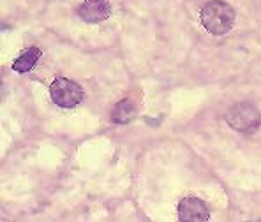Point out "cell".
<instances>
[{"label": "cell", "mask_w": 261, "mask_h": 222, "mask_svg": "<svg viewBox=\"0 0 261 222\" xmlns=\"http://www.w3.org/2000/svg\"><path fill=\"white\" fill-rule=\"evenodd\" d=\"M111 6L108 0H85L78 7V16L87 23H99L108 20Z\"/></svg>", "instance_id": "obj_5"}, {"label": "cell", "mask_w": 261, "mask_h": 222, "mask_svg": "<svg viewBox=\"0 0 261 222\" xmlns=\"http://www.w3.org/2000/svg\"><path fill=\"white\" fill-rule=\"evenodd\" d=\"M136 118V106L129 101V99H122L120 102L115 104L113 111H111V122L118 125H125Z\"/></svg>", "instance_id": "obj_6"}, {"label": "cell", "mask_w": 261, "mask_h": 222, "mask_svg": "<svg viewBox=\"0 0 261 222\" xmlns=\"http://www.w3.org/2000/svg\"><path fill=\"white\" fill-rule=\"evenodd\" d=\"M51 101L64 109H72L83 101V89L76 81L67 78H59L49 87Z\"/></svg>", "instance_id": "obj_3"}, {"label": "cell", "mask_w": 261, "mask_h": 222, "mask_svg": "<svg viewBox=\"0 0 261 222\" xmlns=\"http://www.w3.org/2000/svg\"><path fill=\"white\" fill-rule=\"evenodd\" d=\"M178 219L182 222H206L210 219L208 206L198 198H184L178 203Z\"/></svg>", "instance_id": "obj_4"}, {"label": "cell", "mask_w": 261, "mask_h": 222, "mask_svg": "<svg viewBox=\"0 0 261 222\" xmlns=\"http://www.w3.org/2000/svg\"><path fill=\"white\" fill-rule=\"evenodd\" d=\"M226 122L237 132H254L261 125V111L251 102H239L226 113Z\"/></svg>", "instance_id": "obj_2"}, {"label": "cell", "mask_w": 261, "mask_h": 222, "mask_svg": "<svg viewBox=\"0 0 261 222\" xmlns=\"http://www.w3.org/2000/svg\"><path fill=\"white\" fill-rule=\"evenodd\" d=\"M199 18L206 32L212 36H224L235 25V11L224 0H210L199 11Z\"/></svg>", "instance_id": "obj_1"}, {"label": "cell", "mask_w": 261, "mask_h": 222, "mask_svg": "<svg viewBox=\"0 0 261 222\" xmlns=\"http://www.w3.org/2000/svg\"><path fill=\"white\" fill-rule=\"evenodd\" d=\"M41 49L39 48H29L27 51H23L20 57H18L16 60L13 62V69L16 72H20V74H25V72H30L34 69V66H36L37 62H39L41 59Z\"/></svg>", "instance_id": "obj_7"}]
</instances>
